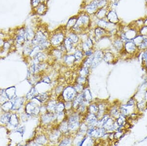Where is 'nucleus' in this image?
Instances as JSON below:
<instances>
[{"instance_id": "obj_13", "label": "nucleus", "mask_w": 147, "mask_h": 146, "mask_svg": "<svg viewBox=\"0 0 147 146\" xmlns=\"http://www.w3.org/2000/svg\"><path fill=\"white\" fill-rule=\"evenodd\" d=\"M71 32L69 33L68 37L72 40L73 43H76L78 42V41L79 40V37L77 35V33H76L75 32L70 31Z\"/></svg>"}, {"instance_id": "obj_12", "label": "nucleus", "mask_w": 147, "mask_h": 146, "mask_svg": "<svg viewBox=\"0 0 147 146\" xmlns=\"http://www.w3.org/2000/svg\"><path fill=\"white\" fill-rule=\"evenodd\" d=\"M6 94L9 99L13 98L15 95V90L14 88H9L6 91Z\"/></svg>"}, {"instance_id": "obj_10", "label": "nucleus", "mask_w": 147, "mask_h": 146, "mask_svg": "<svg viewBox=\"0 0 147 146\" xmlns=\"http://www.w3.org/2000/svg\"><path fill=\"white\" fill-rule=\"evenodd\" d=\"M107 32H108L107 31L105 30V29H102L100 27H97V26H96L94 30L95 35L98 38H100L104 37L107 34Z\"/></svg>"}, {"instance_id": "obj_15", "label": "nucleus", "mask_w": 147, "mask_h": 146, "mask_svg": "<svg viewBox=\"0 0 147 146\" xmlns=\"http://www.w3.org/2000/svg\"><path fill=\"white\" fill-rule=\"evenodd\" d=\"M10 117V116L9 115H3V116H2V117H1V122L3 124H7L9 122Z\"/></svg>"}, {"instance_id": "obj_17", "label": "nucleus", "mask_w": 147, "mask_h": 146, "mask_svg": "<svg viewBox=\"0 0 147 146\" xmlns=\"http://www.w3.org/2000/svg\"><path fill=\"white\" fill-rule=\"evenodd\" d=\"M31 3H32V8L35 9L41 3V1L40 0H32Z\"/></svg>"}, {"instance_id": "obj_16", "label": "nucleus", "mask_w": 147, "mask_h": 146, "mask_svg": "<svg viewBox=\"0 0 147 146\" xmlns=\"http://www.w3.org/2000/svg\"><path fill=\"white\" fill-rule=\"evenodd\" d=\"M9 122L11 125L16 126V124H17V119L15 115H12V116H10Z\"/></svg>"}, {"instance_id": "obj_14", "label": "nucleus", "mask_w": 147, "mask_h": 146, "mask_svg": "<svg viewBox=\"0 0 147 146\" xmlns=\"http://www.w3.org/2000/svg\"><path fill=\"white\" fill-rule=\"evenodd\" d=\"M64 47L65 49H68L72 48V45H73V42L70 39H69V37H67L64 39Z\"/></svg>"}, {"instance_id": "obj_9", "label": "nucleus", "mask_w": 147, "mask_h": 146, "mask_svg": "<svg viewBox=\"0 0 147 146\" xmlns=\"http://www.w3.org/2000/svg\"><path fill=\"white\" fill-rule=\"evenodd\" d=\"M77 19H78V16H74V17H71V18L69 19V20L67 22V24L65 26L67 30L71 31L73 29V28L76 25Z\"/></svg>"}, {"instance_id": "obj_6", "label": "nucleus", "mask_w": 147, "mask_h": 146, "mask_svg": "<svg viewBox=\"0 0 147 146\" xmlns=\"http://www.w3.org/2000/svg\"><path fill=\"white\" fill-rule=\"evenodd\" d=\"M26 40V28H22L19 30L18 33L16 37L17 43L20 45H22Z\"/></svg>"}, {"instance_id": "obj_18", "label": "nucleus", "mask_w": 147, "mask_h": 146, "mask_svg": "<svg viewBox=\"0 0 147 146\" xmlns=\"http://www.w3.org/2000/svg\"><path fill=\"white\" fill-rule=\"evenodd\" d=\"M41 1V3H45L47 1V0H40Z\"/></svg>"}, {"instance_id": "obj_1", "label": "nucleus", "mask_w": 147, "mask_h": 146, "mask_svg": "<svg viewBox=\"0 0 147 146\" xmlns=\"http://www.w3.org/2000/svg\"><path fill=\"white\" fill-rule=\"evenodd\" d=\"M91 25L90 15L85 12H81L78 15V19L75 25L71 31L77 34L80 33L86 30L89 28H90Z\"/></svg>"}, {"instance_id": "obj_5", "label": "nucleus", "mask_w": 147, "mask_h": 146, "mask_svg": "<svg viewBox=\"0 0 147 146\" xmlns=\"http://www.w3.org/2000/svg\"><path fill=\"white\" fill-rule=\"evenodd\" d=\"M106 19L111 23L117 25L120 22L116 12L113 9H110L107 12Z\"/></svg>"}, {"instance_id": "obj_7", "label": "nucleus", "mask_w": 147, "mask_h": 146, "mask_svg": "<svg viewBox=\"0 0 147 146\" xmlns=\"http://www.w3.org/2000/svg\"><path fill=\"white\" fill-rule=\"evenodd\" d=\"M109 4L106 7H102V9H99V10L97 11V12L95 14L97 18L98 19H101L106 18V16L107 15V12L109 10Z\"/></svg>"}, {"instance_id": "obj_19", "label": "nucleus", "mask_w": 147, "mask_h": 146, "mask_svg": "<svg viewBox=\"0 0 147 146\" xmlns=\"http://www.w3.org/2000/svg\"><path fill=\"white\" fill-rule=\"evenodd\" d=\"M2 44H3V42L2 40H0V46L2 45Z\"/></svg>"}, {"instance_id": "obj_11", "label": "nucleus", "mask_w": 147, "mask_h": 146, "mask_svg": "<svg viewBox=\"0 0 147 146\" xmlns=\"http://www.w3.org/2000/svg\"><path fill=\"white\" fill-rule=\"evenodd\" d=\"M35 33L32 28H26V40H32L34 37Z\"/></svg>"}, {"instance_id": "obj_8", "label": "nucleus", "mask_w": 147, "mask_h": 146, "mask_svg": "<svg viewBox=\"0 0 147 146\" xmlns=\"http://www.w3.org/2000/svg\"><path fill=\"white\" fill-rule=\"evenodd\" d=\"M37 14L39 15H44L46 13L47 10V6L45 3H41L35 8Z\"/></svg>"}, {"instance_id": "obj_4", "label": "nucleus", "mask_w": 147, "mask_h": 146, "mask_svg": "<svg viewBox=\"0 0 147 146\" xmlns=\"http://www.w3.org/2000/svg\"><path fill=\"white\" fill-rule=\"evenodd\" d=\"M99 10L98 0H92L85 6V12L89 15H95Z\"/></svg>"}, {"instance_id": "obj_3", "label": "nucleus", "mask_w": 147, "mask_h": 146, "mask_svg": "<svg viewBox=\"0 0 147 146\" xmlns=\"http://www.w3.org/2000/svg\"><path fill=\"white\" fill-rule=\"evenodd\" d=\"M47 41L46 34L42 30H38L35 33L34 39L32 40V43L34 45H39Z\"/></svg>"}, {"instance_id": "obj_2", "label": "nucleus", "mask_w": 147, "mask_h": 146, "mask_svg": "<svg viewBox=\"0 0 147 146\" xmlns=\"http://www.w3.org/2000/svg\"><path fill=\"white\" fill-rule=\"evenodd\" d=\"M65 30H66V27H65L64 29L63 28L61 29L59 28L55 31V32H54V34L52 35L51 39V43L54 45H57L64 40L65 33L63 31Z\"/></svg>"}]
</instances>
